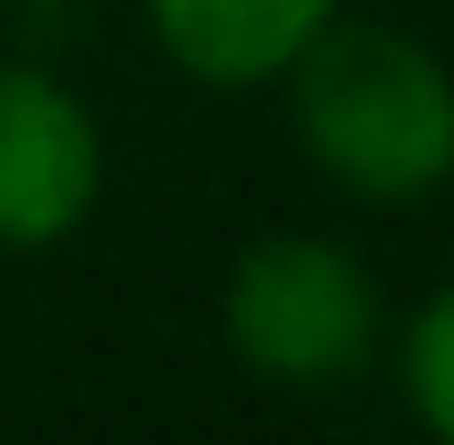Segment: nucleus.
Instances as JSON below:
<instances>
[{
  "label": "nucleus",
  "instance_id": "nucleus-1",
  "mask_svg": "<svg viewBox=\"0 0 454 445\" xmlns=\"http://www.w3.org/2000/svg\"><path fill=\"white\" fill-rule=\"evenodd\" d=\"M288 131L340 201L411 210L454 183V61L394 18H349L280 70Z\"/></svg>",
  "mask_w": 454,
  "mask_h": 445
},
{
  "label": "nucleus",
  "instance_id": "nucleus-2",
  "mask_svg": "<svg viewBox=\"0 0 454 445\" xmlns=\"http://www.w3.org/2000/svg\"><path fill=\"white\" fill-rule=\"evenodd\" d=\"M227 358L271 393H340L385 349V279L358 245L271 227L219 279Z\"/></svg>",
  "mask_w": 454,
  "mask_h": 445
},
{
  "label": "nucleus",
  "instance_id": "nucleus-3",
  "mask_svg": "<svg viewBox=\"0 0 454 445\" xmlns=\"http://www.w3.org/2000/svg\"><path fill=\"white\" fill-rule=\"evenodd\" d=\"M106 201V122L44 61H0V254H61Z\"/></svg>",
  "mask_w": 454,
  "mask_h": 445
},
{
  "label": "nucleus",
  "instance_id": "nucleus-4",
  "mask_svg": "<svg viewBox=\"0 0 454 445\" xmlns=\"http://www.w3.org/2000/svg\"><path fill=\"white\" fill-rule=\"evenodd\" d=\"M340 9L349 0H140L149 44L192 88H219V97L280 88V70L333 27Z\"/></svg>",
  "mask_w": 454,
  "mask_h": 445
},
{
  "label": "nucleus",
  "instance_id": "nucleus-5",
  "mask_svg": "<svg viewBox=\"0 0 454 445\" xmlns=\"http://www.w3.org/2000/svg\"><path fill=\"white\" fill-rule=\"evenodd\" d=\"M394 393L402 410L428 428L437 445H454V279L428 288L394 332Z\"/></svg>",
  "mask_w": 454,
  "mask_h": 445
}]
</instances>
